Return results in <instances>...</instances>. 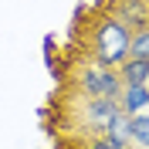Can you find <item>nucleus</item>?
<instances>
[{
	"label": "nucleus",
	"mask_w": 149,
	"mask_h": 149,
	"mask_svg": "<svg viewBox=\"0 0 149 149\" xmlns=\"http://www.w3.org/2000/svg\"><path fill=\"white\" fill-rule=\"evenodd\" d=\"M85 149H125V146H119L109 132H98V136H92V139L85 142Z\"/></svg>",
	"instance_id": "nucleus-10"
},
{
	"label": "nucleus",
	"mask_w": 149,
	"mask_h": 149,
	"mask_svg": "<svg viewBox=\"0 0 149 149\" xmlns=\"http://www.w3.org/2000/svg\"><path fill=\"white\" fill-rule=\"evenodd\" d=\"M129 149H142V146H129Z\"/></svg>",
	"instance_id": "nucleus-12"
},
{
	"label": "nucleus",
	"mask_w": 149,
	"mask_h": 149,
	"mask_svg": "<svg viewBox=\"0 0 149 149\" xmlns=\"http://www.w3.org/2000/svg\"><path fill=\"white\" fill-rule=\"evenodd\" d=\"M132 31L122 24L115 14H95V20L88 24V54L95 65L102 68H119L129 58Z\"/></svg>",
	"instance_id": "nucleus-1"
},
{
	"label": "nucleus",
	"mask_w": 149,
	"mask_h": 149,
	"mask_svg": "<svg viewBox=\"0 0 149 149\" xmlns=\"http://www.w3.org/2000/svg\"><path fill=\"white\" fill-rule=\"evenodd\" d=\"M146 10H149V0H146Z\"/></svg>",
	"instance_id": "nucleus-13"
},
{
	"label": "nucleus",
	"mask_w": 149,
	"mask_h": 149,
	"mask_svg": "<svg viewBox=\"0 0 149 149\" xmlns=\"http://www.w3.org/2000/svg\"><path fill=\"white\" fill-rule=\"evenodd\" d=\"M129 58H139V61H149V27H142V31H132Z\"/></svg>",
	"instance_id": "nucleus-9"
},
{
	"label": "nucleus",
	"mask_w": 149,
	"mask_h": 149,
	"mask_svg": "<svg viewBox=\"0 0 149 149\" xmlns=\"http://www.w3.org/2000/svg\"><path fill=\"white\" fill-rule=\"evenodd\" d=\"M132 146L149 149V112L132 115Z\"/></svg>",
	"instance_id": "nucleus-8"
},
{
	"label": "nucleus",
	"mask_w": 149,
	"mask_h": 149,
	"mask_svg": "<svg viewBox=\"0 0 149 149\" xmlns=\"http://www.w3.org/2000/svg\"><path fill=\"white\" fill-rule=\"evenodd\" d=\"M41 47H44V54L58 51V37H54V34H44V37H41Z\"/></svg>",
	"instance_id": "nucleus-11"
},
{
	"label": "nucleus",
	"mask_w": 149,
	"mask_h": 149,
	"mask_svg": "<svg viewBox=\"0 0 149 149\" xmlns=\"http://www.w3.org/2000/svg\"><path fill=\"white\" fill-rule=\"evenodd\" d=\"M109 3H112L109 14H115V17H119L129 31H142V27H149L146 0H109Z\"/></svg>",
	"instance_id": "nucleus-4"
},
{
	"label": "nucleus",
	"mask_w": 149,
	"mask_h": 149,
	"mask_svg": "<svg viewBox=\"0 0 149 149\" xmlns=\"http://www.w3.org/2000/svg\"><path fill=\"white\" fill-rule=\"evenodd\" d=\"M119 78H122V85H146L149 81V61L125 58L119 65Z\"/></svg>",
	"instance_id": "nucleus-6"
},
{
	"label": "nucleus",
	"mask_w": 149,
	"mask_h": 149,
	"mask_svg": "<svg viewBox=\"0 0 149 149\" xmlns=\"http://www.w3.org/2000/svg\"><path fill=\"white\" fill-rule=\"evenodd\" d=\"M105 132H109V136L119 142V146H125V149H129V146H132V115L119 112V115H115V122H112Z\"/></svg>",
	"instance_id": "nucleus-7"
},
{
	"label": "nucleus",
	"mask_w": 149,
	"mask_h": 149,
	"mask_svg": "<svg viewBox=\"0 0 149 149\" xmlns=\"http://www.w3.org/2000/svg\"><path fill=\"white\" fill-rule=\"evenodd\" d=\"M119 105L125 115H139L142 109H149V85H122Z\"/></svg>",
	"instance_id": "nucleus-5"
},
{
	"label": "nucleus",
	"mask_w": 149,
	"mask_h": 149,
	"mask_svg": "<svg viewBox=\"0 0 149 149\" xmlns=\"http://www.w3.org/2000/svg\"><path fill=\"white\" fill-rule=\"evenodd\" d=\"M74 92L85 95V98H119L122 92V78H119V68H102L88 61L74 71Z\"/></svg>",
	"instance_id": "nucleus-2"
},
{
	"label": "nucleus",
	"mask_w": 149,
	"mask_h": 149,
	"mask_svg": "<svg viewBox=\"0 0 149 149\" xmlns=\"http://www.w3.org/2000/svg\"><path fill=\"white\" fill-rule=\"evenodd\" d=\"M122 112L119 98H74V109H71V119L78 129H85L88 136H98L105 132L115 122V115Z\"/></svg>",
	"instance_id": "nucleus-3"
}]
</instances>
